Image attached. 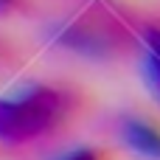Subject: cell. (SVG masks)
<instances>
[{"label": "cell", "instance_id": "6da1fadb", "mask_svg": "<svg viewBox=\"0 0 160 160\" xmlns=\"http://www.w3.org/2000/svg\"><path fill=\"white\" fill-rule=\"evenodd\" d=\"M73 96L56 84H31L0 98V143L25 146L65 127L73 115Z\"/></svg>", "mask_w": 160, "mask_h": 160}, {"label": "cell", "instance_id": "7a4b0ae2", "mask_svg": "<svg viewBox=\"0 0 160 160\" xmlns=\"http://www.w3.org/2000/svg\"><path fill=\"white\" fill-rule=\"evenodd\" d=\"M121 141L143 160H160V121L146 115H124L118 121Z\"/></svg>", "mask_w": 160, "mask_h": 160}, {"label": "cell", "instance_id": "3957f363", "mask_svg": "<svg viewBox=\"0 0 160 160\" xmlns=\"http://www.w3.org/2000/svg\"><path fill=\"white\" fill-rule=\"evenodd\" d=\"M141 79L160 107V28H149L143 34V56H141Z\"/></svg>", "mask_w": 160, "mask_h": 160}, {"label": "cell", "instance_id": "277c9868", "mask_svg": "<svg viewBox=\"0 0 160 160\" xmlns=\"http://www.w3.org/2000/svg\"><path fill=\"white\" fill-rule=\"evenodd\" d=\"M51 160H112V152L104 149V146H90L87 143V146H73V149H68V152H62Z\"/></svg>", "mask_w": 160, "mask_h": 160}, {"label": "cell", "instance_id": "5b68a950", "mask_svg": "<svg viewBox=\"0 0 160 160\" xmlns=\"http://www.w3.org/2000/svg\"><path fill=\"white\" fill-rule=\"evenodd\" d=\"M22 0H0V14H11Z\"/></svg>", "mask_w": 160, "mask_h": 160}]
</instances>
